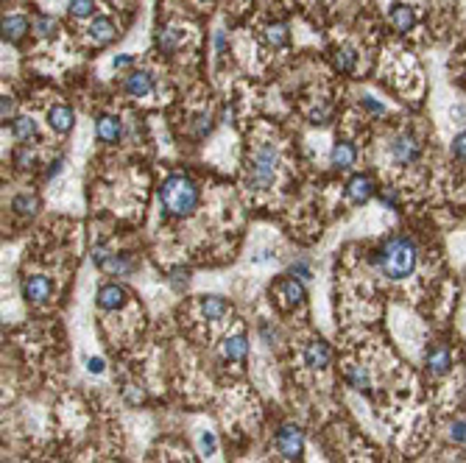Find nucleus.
Returning <instances> with one entry per match:
<instances>
[{"mask_svg": "<svg viewBox=\"0 0 466 463\" xmlns=\"http://www.w3.org/2000/svg\"><path fill=\"white\" fill-rule=\"evenodd\" d=\"M419 263V248L408 235H391L383 246L374 251V265L377 271L388 279H408L416 271Z\"/></svg>", "mask_w": 466, "mask_h": 463, "instance_id": "nucleus-1", "label": "nucleus"}, {"mask_svg": "<svg viewBox=\"0 0 466 463\" xmlns=\"http://www.w3.org/2000/svg\"><path fill=\"white\" fill-rule=\"evenodd\" d=\"M159 201L165 206V213H171L176 218H187L198 209V187L185 174H174L162 182Z\"/></svg>", "mask_w": 466, "mask_h": 463, "instance_id": "nucleus-2", "label": "nucleus"}, {"mask_svg": "<svg viewBox=\"0 0 466 463\" xmlns=\"http://www.w3.org/2000/svg\"><path fill=\"white\" fill-rule=\"evenodd\" d=\"M277 145L274 143H260L251 151L246 162V185L248 190H268L277 176Z\"/></svg>", "mask_w": 466, "mask_h": 463, "instance_id": "nucleus-3", "label": "nucleus"}, {"mask_svg": "<svg viewBox=\"0 0 466 463\" xmlns=\"http://www.w3.org/2000/svg\"><path fill=\"white\" fill-rule=\"evenodd\" d=\"M93 263H95V268H101L109 276H129L137 268L135 260H129L126 254H112V251H106V248L93 251Z\"/></svg>", "mask_w": 466, "mask_h": 463, "instance_id": "nucleus-4", "label": "nucleus"}, {"mask_svg": "<svg viewBox=\"0 0 466 463\" xmlns=\"http://www.w3.org/2000/svg\"><path fill=\"white\" fill-rule=\"evenodd\" d=\"M388 151H391V159H394L397 165H413V162H419V156H421V143H419L416 134L402 132V134H397V137L391 140Z\"/></svg>", "mask_w": 466, "mask_h": 463, "instance_id": "nucleus-5", "label": "nucleus"}, {"mask_svg": "<svg viewBox=\"0 0 466 463\" xmlns=\"http://www.w3.org/2000/svg\"><path fill=\"white\" fill-rule=\"evenodd\" d=\"M277 449L285 460H296L305 449V433L296 427V425H285L279 433H277Z\"/></svg>", "mask_w": 466, "mask_h": 463, "instance_id": "nucleus-6", "label": "nucleus"}, {"mask_svg": "<svg viewBox=\"0 0 466 463\" xmlns=\"http://www.w3.org/2000/svg\"><path fill=\"white\" fill-rule=\"evenodd\" d=\"M126 299H129V293H126V287L117 285V282L101 285V287H98V296H95V302H98L101 310H120V307L126 305Z\"/></svg>", "mask_w": 466, "mask_h": 463, "instance_id": "nucleus-7", "label": "nucleus"}, {"mask_svg": "<svg viewBox=\"0 0 466 463\" xmlns=\"http://www.w3.org/2000/svg\"><path fill=\"white\" fill-rule=\"evenodd\" d=\"M51 279L48 276H39V274H34V276H25L23 279V296L28 299V302H34V305H42V302H48L51 299Z\"/></svg>", "mask_w": 466, "mask_h": 463, "instance_id": "nucleus-8", "label": "nucleus"}, {"mask_svg": "<svg viewBox=\"0 0 466 463\" xmlns=\"http://www.w3.org/2000/svg\"><path fill=\"white\" fill-rule=\"evenodd\" d=\"M374 193H377V185H374V179L366 176V174H358V176H352V179L347 182V198H349L352 204H366Z\"/></svg>", "mask_w": 466, "mask_h": 463, "instance_id": "nucleus-9", "label": "nucleus"}, {"mask_svg": "<svg viewBox=\"0 0 466 463\" xmlns=\"http://www.w3.org/2000/svg\"><path fill=\"white\" fill-rule=\"evenodd\" d=\"M123 87H126V93H129L132 98H145V95L154 93V75L145 73V70H135V73L126 75Z\"/></svg>", "mask_w": 466, "mask_h": 463, "instance_id": "nucleus-10", "label": "nucleus"}, {"mask_svg": "<svg viewBox=\"0 0 466 463\" xmlns=\"http://www.w3.org/2000/svg\"><path fill=\"white\" fill-rule=\"evenodd\" d=\"M277 296H279L282 305H288V307L302 305V302H305V285H302V279H296V276L282 279V282L277 285Z\"/></svg>", "mask_w": 466, "mask_h": 463, "instance_id": "nucleus-11", "label": "nucleus"}, {"mask_svg": "<svg viewBox=\"0 0 466 463\" xmlns=\"http://www.w3.org/2000/svg\"><path fill=\"white\" fill-rule=\"evenodd\" d=\"M428 371L433 374V377H444L450 368H452V352L444 346V344H439V346H433L430 352H428Z\"/></svg>", "mask_w": 466, "mask_h": 463, "instance_id": "nucleus-12", "label": "nucleus"}, {"mask_svg": "<svg viewBox=\"0 0 466 463\" xmlns=\"http://www.w3.org/2000/svg\"><path fill=\"white\" fill-rule=\"evenodd\" d=\"M120 132H123V126H120V120H117L115 115H101V117H98L95 134H98L101 143H117V140H120Z\"/></svg>", "mask_w": 466, "mask_h": 463, "instance_id": "nucleus-13", "label": "nucleus"}, {"mask_svg": "<svg viewBox=\"0 0 466 463\" xmlns=\"http://www.w3.org/2000/svg\"><path fill=\"white\" fill-rule=\"evenodd\" d=\"M388 20H391V25H394L399 34H408V31H413V25H416V14H413V9H410L408 3H394Z\"/></svg>", "mask_w": 466, "mask_h": 463, "instance_id": "nucleus-14", "label": "nucleus"}, {"mask_svg": "<svg viewBox=\"0 0 466 463\" xmlns=\"http://www.w3.org/2000/svg\"><path fill=\"white\" fill-rule=\"evenodd\" d=\"M329 360H332V352H329V346L324 341H313V344L305 346V363L310 368H327Z\"/></svg>", "mask_w": 466, "mask_h": 463, "instance_id": "nucleus-15", "label": "nucleus"}, {"mask_svg": "<svg viewBox=\"0 0 466 463\" xmlns=\"http://www.w3.org/2000/svg\"><path fill=\"white\" fill-rule=\"evenodd\" d=\"M355 159H358V151H355L352 143H347V140H338V143H335V148H332V165L338 167V171H349V167L355 165Z\"/></svg>", "mask_w": 466, "mask_h": 463, "instance_id": "nucleus-16", "label": "nucleus"}, {"mask_svg": "<svg viewBox=\"0 0 466 463\" xmlns=\"http://www.w3.org/2000/svg\"><path fill=\"white\" fill-rule=\"evenodd\" d=\"M90 36H93L95 45H109V42L117 36V28L109 17H95L93 25H90Z\"/></svg>", "mask_w": 466, "mask_h": 463, "instance_id": "nucleus-17", "label": "nucleus"}, {"mask_svg": "<svg viewBox=\"0 0 466 463\" xmlns=\"http://www.w3.org/2000/svg\"><path fill=\"white\" fill-rule=\"evenodd\" d=\"M73 109L70 106H54L51 112H48V123H51V129L54 132H59V134H67L70 129H73Z\"/></svg>", "mask_w": 466, "mask_h": 463, "instance_id": "nucleus-18", "label": "nucleus"}, {"mask_svg": "<svg viewBox=\"0 0 466 463\" xmlns=\"http://www.w3.org/2000/svg\"><path fill=\"white\" fill-rule=\"evenodd\" d=\"M201 313L207 321H221L229 313V305L224 296H204L201 299Z\"/></svg>", "mask_w": 466, "mask_h": 463, "instance_id": "nucleus-19", "label": "nucleus"}, {"mask_svg": "<svg viewBox=\"0 0 466 463\" xmlns=\"http://www.w3.org/2000/svg\"><path fill=\"white\" fill-rule=\"evenodd\" d=\"M28 34V20L23 14H9L3 20V39L6 42H20Z\"/></svg>", "mask_w": 466, "mask_h": 463, "instance_id": "nucleus-20", "label": "nucleus"}, {"mask_svg": "<svg viewBox=\"0 0 466 463\" xmlns=\"http://www.w3.org/2000/svg\"><path fill=\"white\" fill-rule=\"evenodd\" d=\"M224 355H226L229 360H246V355H248V338H246V335H232V338H226Z\"/></svg>", "mask_w": 466, "mask_h": 463, "instance_id": "nucleus-21", "label": "nucleus"}, {"mask_svg": "<svg viewBox=\"0 0 466 463\" xmlns=\"http://www.w3.org/2000/svg\"><path fill=\"white\" fill-rule=\"evenodd\" d=\"M12 134L20 140V143H28L36 137V123L31 117H14L12 120Z\"/></svg>", "mask_w": 466, "mask_h": 463, "instance_id": "nucleus-22", "label": "nucleus"}, {"mask_svg": "<svg viewBox=\"0 0 466 463\" xmlns=\"http://www.w3.org/2000/svg\"><path fill=\"white\" fill-rule=\"evenodd\" d=\"M12 209H14V213H20V215H28V218H31L36 209H39V198H36L34 193H20V195H14Z\"/></svg>", "mask_w": 466, "mask_h": 463, "instance_id": "nucleus-23", "label": "nucleus"}, {"mask_svg": "<svg viewBox=\"0 0 466 463\" xmlns=\"http://www.w3.org/2000/svg\"><path fill=\"white\" fill-rule=\"evenodd\" d=\"M156 48H159L162 54H174V51L179 48V34H176V28H159V34H156Z\"/></svg>", "mask_w": 466, "mask_h": 463, "instance_id": "nucleus-24", "label": "nucleus"}, {"mask_svg": "<svg viewBox=\"0 0 466 463\" xmlns=\"http://www.w3.org/2000/svg\"><path fill=\"white\" fill-rule=\"evenodd\" d=\"M347 383L355 388V391H360V394H369V374L363 371V366H349L347 368Z\"/></svg>", "mask_w": 466, "mask_h": 463, "instance_id": "nucleus-25", "label": "nucleus"}, {"mask_svg": "<svg viewBox=\"0 0 466 463\" xmlns=\"http://www.w3.org/2000/svg\"><path fill=\"white\" fill-rule=\"evenodd\" d=\"M266 42L274 48H285L288 45V25L285 23H271L266 28Z\"/></svg>", "mask_w": 466, "mask_h": 463, "instance_id": "nucleus-26", "label": "nucleus"}, {"mask_svg": "<svg viewBox=\"0 0 466 463\" xmlns=\"http://www.w3.org/2000/svg\"><path fill=\"white\" fill-rule=\"evenodd\" d=\"M31 28H34L36 36H51L54 28H56V20H54L51 14H36L34 23H31Z\"/></svg>", "mask_w": 466, "mask_h": 463, "instance_id": "nucleus-27", "label": "nucleus"}, {"mask_svg": "<svg viewBox=\"0 0 466 463\" xmlns=\"http://www.w3.org/2000/svg\"><path fill=\"white\" fill-rule=\"evenodd\" d=\"M332 59H335V67L341 73H352V67H355V51L352 48H338Z\"/></svg>", "mask_w": 466, "mask_h": 463, "instance_id": "nucleus-28", "label": "nucleus"}, {"mask_svg": "<svg viewBox=\"0 0 466 463\" xmlns=\"http://www.w3.org/2000/svg\"><path fill=\"white\" fill-rule=\"evenodd\" d=\"M167 282H171V287H174L176 293H185L187 285H190V271H187V268H174L171 276H167Z\"/></svg>", "mask_w": 466, "mask_h": 463, "instance_id": "nucleus-29", "label": "nucleus"}, {"mask_svg": "<svg viewBox=\"0 0 466 463\" xmlns=\"http://www.w3.org/2000/svg\"><path fill=\"white\" fill-rule=\"evenodd\" d=\"M209 129H213V115H207V112H201V115H196L193 117V134L201 140V137H207L209 134Z\"/></svg>", "mask_w": 466, "mask_h": 463, "instance_id": "nucleus-30", "label": "nucleus"}, {"mask_svg": "<svg viewBox=\"0 0 466 463\" xmlns=\"http://www.w3.org/2000/svg\"><path fill=\"white\" fill-rule=\"evenodd\" d=\"M95 12V0H70V14L73 17H90Z\"/></svg>", "mask_w": 466, "mask_h": 463, "instance_id": "nucleus-31", "label": "nucleus"}, {"mask_svg": "<svg viewBox=\"0 0 466 463\" xmlns=\"http://www.w3.org/2000/svg\"><path fill=\"white\" fill-rule=\"evenodd\" d=\"M198 449H201V455H204V458L215 455V449H218V441H215V436L209 433V430H204V433L198 436Z\"/></svg>", "mask_w": 466, "mask_h": 463, "instance_id": "nucleus-32", "label": "nucleus"}, {"mask_svg": "<svg viewBox=\"0 0 466 463\" xmlns=\"http://www.w3.org/2000/svg\"><path fill=\"white\" fill-rule=\"evenodd\" d=\"M452 156L461 159V162H466V129L452 137Z\"/></svg>", "mask_w": 466, "mask_h": 463, "instance_id": "nucleus-33", "label": "nucleus"}, {"mask_svg": "<svg viewBox=\"0 0 466 463\" xmlns=\"http://www.w3.org/2000/svg\"><path fill=\"white\" fill-rule=\"evenodd\" d=\"M123 399L129 402V405H140V402L145 399V394H143L137 385H126V388H123Z\"/></svg>", "mask_w": 466, "mask_h": 463, "instance_id": "nucleus-34", "label": "nucleus"}, {"mask_svg": "<svg viewBox=\"0 0 466 463\" xmlns=\"http://www.w3.org/2000/svg\"><path fill=\"white\" fill-rule=\"evenodd\" d=\"M450 438H452L455 444H463V441H466V422H463V418L452 422V427H450Z\"/></svg>", "mask_w": 466, "mask_h": 463, "instance_id": "nucleus-35", "label": "nucleus"}, {"mask_svg": "<svg viewBox=\"0 0 466 463\" xmlns=\"http://www.w3.org/2000/svg\"><path fill=\"white\" fill-rule=\"evenodd\" d=\"M380 201L394 209V206L399 204V195H397V190H394V187H383V190H380Z\"/></svg>", "mask_w": 466, "mask_h": 463, "instance_id": "nucleus-36", "label": "nucleus"}, {"mask_svg": "<svg viewBox=\"0 0 466 463\" xmlns=\"http://www.w3.org/2000/svg\"><path fill=\"white\" fill-rule=\"evenodd\" d=\"M14 162H17V167H31V165H34V154H31L28 148H20V151L14 154Z\"/></svg>", "mask_w": 466, "mask_h": 463, "instance_id": "nucleus-37", "label": "nucleus"}, {"mask_svg": "<svg viewBox=\"0 0 466 463\" xmlns=\"http://www.w3.org/2000/svg\"><path fill=\"white\" fill-rule=\"evenodd\" d=\"M290 274H293V276H299V279H310V265H307L305 260H299V263H293V265H290Z\"/></svg>", "mask_w": 466, "mask_h": 463, "instance_id": "nucleus-38", "label": "nucleus"}, {"mask_svg": "<svg viewBox=\"0 0 466 463\" xmlns=\"http://www.w3.org/2000/svg\"><path fill=\"white\" fill-rule=\"evenodd\" d=\"M0 117H3V120H14V101L12 98L0 101Z\"/></svg>", "mask_w": 466, "mask_h": 463, "instance_id": "nucleus-39", "label": "nucleus"}, {"mask_svg": "<svg viewBox=\"0 0 466 463\" xmlns=\"http://www.w3.org/2000/svg\"><path fill=\"white\" fill-rule=\"evenodd\" d=\"M363 106H366L369 112H374V115H386V106H383V104H377L374 98H363Z\"/></svg>", "mask_w": 466, "mask_h": 463, "instance_id": "nucleus-40", "label": "nucleus"}, {"mask_svg": "<svg viewBox=\"0 0 466 463\" xmlns=\"http://www.w3.org/2000/svg\"><path fill=\"white\" fill-rule=\"evenodd\" d=\"M260 335H263V341H266L268 346H274V344H277V332H271V327H268V324H263V327H260Z\"/></svg>", "mask_w": 466, "mask_h": 463, "instance_id": "nucleus-41", "label": "nucleus"}, {"mask_svg": "<svg viewBox=\"0 0 466 463\" xmlns=\"http://www.w3.org/2000/svg\"><path fill=\"white\" fill-rule=\"evenodd\" d=\"M87 368H90L93 374H101V371H104V360H101V357H90V363H87Z\"/></svg>", "mask_w": 466, "mask_h": 463, "instance_id": "nucleus-42", "label": "nucleus"}, {"mask_svg": "<svg viewBox=\"0 0 466 463\" xmlns=\"http://www.w3.org/2000/svg\"><path fill=\"white\" fill-rule=\"evenodd\" d=\"M132 64V56H117L115 59V67H129Z\"/></svg>", "mask_w": 466, "mask_h": 463, "instance_id": "nucleus-43", "label": "nucleus"}, {"mask_svg": "<svg viewBox=\"0 0 466 463\" xmlns=\"http://www.w3.org/2000/svg\"><path fill=\"white\" fill-rule=\"evenodd\" d=\"M224 45H226V39H224V31H218V34H215V48H218V51H224Z\"/></svg>", "mask_w": 466, "mask_h": 463, "instance_id": "nucleus-44", "label": "nucleus"}]
</instances>
